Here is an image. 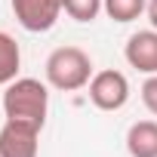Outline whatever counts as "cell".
Returning a JSON list of instances; mask_svg holds the SVG:
<instances>
[{
  "label": "cell",
  "instance_id": "11",
  "mask_svg": "<svg viewBox=\"0 0 157 157\" xmlns=\"http://www.w3.org/2000/svg\"><path fill=\"white\" fill-rule=\"evenodd\" d=\"M142 102H145V108L151 114H157V74H151L142 83Z\"/></svg>",
  "mask_w": 157,
  "mask_h": 157
},
{
  "label": "cell",
  "instance_id": "10",
  "mask_svg": "<svg viewBox=\"0 0 157 157\" xmlns=\"http://www.w3.org/2000/svg\"><path fill=\"white\" fill-rule=\"evenodd\" d=\"M102 3H105V0H68V3H65V13H68L74 22H93V19L102 13Z\"/></svg>",
  "mask_w": 157,
  "mask_h": 157
},
{
  "label": "cell",
  "instance_id": "7",
  "mask_svg": "<svg viewBox=\"0 0 157 157\" xmlns=\"http://www.w3.org/2000/svg\"><path fill=\"white\" fill-rule=\"evenodd\" d=\"M126 151L129 157H157V123L139 120L126 129Z\"/></svg>",
  "mask_w": 157,
  "mask_h": 157
},
{
  "label": "cell",
  "instance_id": "2",
  "mask_svg": "<svg viewBox=\"0 0 157 157\" xmlns=\"http://www.w3.org/2000/svg\"><path fill=\"white\" fill-rule=\"evenodd\" d=\"M46 80L62 93L83 90L93 80V59L80 46H59L46 59Z\"/></svg>",
  "mask_w": 157,
  "mask_h": 157
},
{
  "label": "cell",
  "instance_id": "9",
  "mask_svg": "<svg viewBox=\"0 0 157 157\" xmlns=\"http://www.w3.org/2000/svg\"><path fill=\"white\" fill-rule=\"evenodd\" d=\"M102 10H105L108 19H114V22H136V19L148 10V0H105Z\"/></svg>",
  "mask_w": 157,
  "mask_h": 157
},
{
  "label": "cell",
  "instance_id": "8",
  "mask_svg": "<svg viewBox=\"0 0 157 157\" xmlns=\"http://www.w3.org/2000/svg\"><path fill=\"white\" fill-rule=\"evenodd\" d=\"M22 68V49L16 43V37H10L6 31H0V86L13 83Z\"/></svg>",
  "mask_w": 157,
  "mask_h": 157
},
{
  "label": "cell",
  "instance_id": "1",
  "mask_svg": "<svg viewBox=\"0 0 157 157\" xmlns=\"http://www.w3.org/2000/svg\"><path fill=\"white\" fill-rule=\"evenodd\" d=\"M46 108H49V93L40 80H34V77H16L13 83H6V93H3L6 120H25V123H34V126L43 129Z\"/></svg>",
  "mask_w": 157,
  "mask_h": 157
},
{
  "label": "cell",
  "instance_id": "4",
  "mask_svg": "<svg viewBox=\"0 0 157 157\" xmlns=\"http://www.w3.org/2000/svg\"><path fill=\"white\" fill-rule=\"evenodd\" d=\"M13 16L25 31L43 34L59 22L62 3L59 0H13Z\"/></svg>",
  "mask_w": 157,
  "mask_h": 157
},
{
  "label": "cell",
  "instance_id": "5",
  "mask_svg": "<svg viewBox=\"0 0 157 157\" xmlns=\"http://www.w3.org/2000/svg\"><path fill=\"white\" fill-rule=\"evenodd\" d=\"M40 126L25 120H6L0 129V154L6 157H37Z\"/></svg>",
  "mask_w": 157,
  "mask_h": 157
},
{
  "label": "cell",
  "instance_id": "12",
  "mask_svg": "<svg viewBox=\"0 0 157 157\" xmlns=\"http://www.w3.org/2000/svg\"><path fill=\"white\" fill-rule=\"evenodd\" d=\"M148 19H151V25L157 28V0H148Z\"/></svg>",
  "mask_w": 157,
  "mask_h": 157
},
{
  "label": "cell",
  "instance_id": "3",
  "mask_svg": "<svg viewBox=\"0 0 157 157\" xmlns=\"http://www.w3.org/2000/svg\"><path fill=\"white\" fill-rule=\"evenodd\" d=\"M90 102L102 111H120L126 102H129V80L114 71V68H105L99 74H93L90 80Z\"/></svg>",
  "mask_w": 157,
  "mask_h": 157
},
{
  "label": "cell",
  "instance_id": "13",
  "mask_svg": "<svg viewBox=\"0 0 157 157\" xmlns=\"http://www.w3.org/2000/svg\"><path fill=\"white\" fill-rule=\"evenodd\" d=\"M59 3H62V10H65V3H68V0H59Z\"/></svg>",
  "mask_w": 157,
  "mask_h": 157
},
{
  "label": "cell",
  "instance_id": "6",
  "mask_svg": "<svg viewBox=\"0 0 157 157\" xmlns=\"http://www.w3.org/2000/svg\"><path fill=\"white\" fill-rule=\"evenodd\" d=\"M126 62L142 74H157V31H136L123 49Z\"/></svg>",
  "mask_w": 157,
  "mask_h": 157
},
{
  "label": "cell",
  "instance_id": "14",
  "mask_svg": "<svg viewBox=\"0 0 157 157\" xmlns=\"http://www.w3.org/2000/svg\"><path fill=\"white\" fill-rule=\"evenodd\" d=\"M0 157H6V154H0Z\"/></svg>",
  "mask_w": 157,
  "mask_h": 157
}]
</instances>
